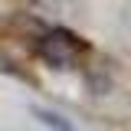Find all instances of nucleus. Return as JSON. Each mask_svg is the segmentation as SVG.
<instances>
[{
	"instance_id": "1",
	"label": "nucleus",
	"mask_w": 131,
	"mask_h": 131,
	"mask_svg": "<svg viewBox=\"0 0 131 131\" xmlns=\"http://www.w3.org/2000/svg\"><path fill=\"white\" fill-rule=\"evenodd\" d=\"M39 56H43L49 66H56V69H72L79 49L72 43V36H66V33H49V36L39 39Z\"/></svg>"
},
{
	"instance_id": "2",
	"label": "nucleus",
	"mask_w": 131,
	"mask_h": 131,
	"mask_svg": "<svg viewBox=\"0 0 131 131\" xmlns=\"http://www.w3.org/2000/svg\"><path fill=\"white\" fill-rule=\"evenodd\" d=\"M36 118H39L43 125H49V128H56V131H72V128H69V121H62L59 115L46 112V108H36Z\"/></svg>"
}]
</instances>
